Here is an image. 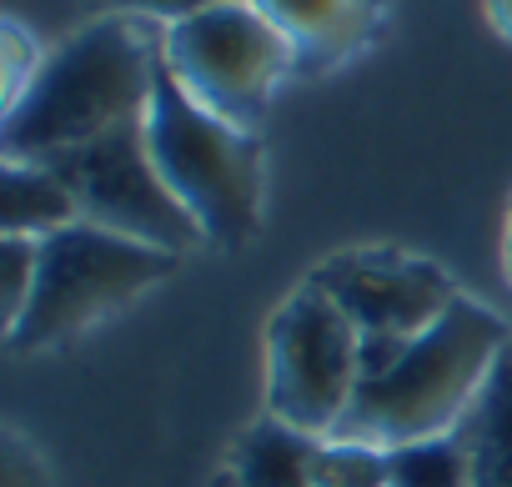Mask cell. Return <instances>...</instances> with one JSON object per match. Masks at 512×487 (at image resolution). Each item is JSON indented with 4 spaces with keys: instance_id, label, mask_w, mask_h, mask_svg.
<instances>
[{
    "instance_id": "5bb4252c",
    "label": "cell",
    "mask_w": 512,
    "mask_h": 487,
    "mask_svg": "<svg viewBox=\"0 0 512 487\" xmlns=\"http://www.w3.org/2000/svg\"><path fill=\"white\" fill-rule=\"evenodd\" d=\"M312 487H387V447L332 437L317 447Z\"/></svg>"
},
{
    "instance_id": "4fadbf2b",
    "label": "cell",
    "mask_w": 512,
    "mask_h": 487,
    "mask_svg": "<svg viewBox=\"0 0 512 487\" xmlns=\"http://www.w3.org/2000/svg\"><path fill=\"white\" fill-rule=\"evenodd\" d=\"M387 487H472L467 442L437 432L387 447Z\"/></svg>"
},
{
    "instance_id": "8fae6325",
    "label": "cell",
    "mask_w": 512,
    "mask_h": 487,
    "mask_svg": "<svg viewBox=\"0 0 512 487\" xmlns=\"http://www.w3.org/2000/svg\"><path fill=\"white\" fill-rule=\"evenodd\" d=\"M462 442L472 462V487H512V342L482 382Z\"/></svg>"
},
{
    "instance_id": "277c9868",
    "label": "cell",
    "mask_w": 512,
    "mask_h": 487,
    "mask_svg": "<svg viewBox=\"0 0 512 487\" xmlns=\"http://www.w3.org/2000/svg\"><path fill=\"white\" fill-rule=\"evenodd\" d=\"M171 267H176L171 252L146 247L136 236L106 231L81 216L76 226L41 241L36 292H31V307L21 312V322L11 327V347L16 352L51 347V342L91 327L111 307L131 302L136 292L156 287Z\"/></svg>"
},
{
    "instance_id": "5b68a950",
    "label": "cell",
    "mask_w": 512,
    "mask_h": 487,
    "mask_svg": "<svg viewBox=\"0 0 512 487\" xmlns=\"http://www.w3.org/2000/svg\"><path fill=\"white\" fill-rule=\"evenodd\" d=\"M66 176V186L76 191L81 201V216L106 226V231H121V236H136L146 247H161V252H186L201 241V226L196 216L176 201V191L166 186L156 156H151V141H146V116L141 121H126L56 161H46Z\"/></svg>"
},
{
    "instance_id": "7c38bea8",
    "label": "cell",
    "mask_w": 512,
    "mask_h": 487,
    "mask_svg": "<svg viewBox=\"0 0 512 487\" xmlns=\"http://www.w3.org/2000/svg\"><path fill=\"white\" fill-rule=\"evenodd\" d=\"M317 447L322 442L312 432L272 417L241 437L231 462V487H312Z\"/></svg>"
},
{
    "instance_id": "2e32d148",
    "label": "cell",
    "mask_w": 512,
    "mask_h": 487,
    "mask_svg": "<svg viewBox=\"0 0 512 487\" xmlns=\"http://www.w3.org/2000/svg\"><path fill=\"white\" fill-rule=\"evenodd\" d=\"M111 11H131V16H161V21H186V16H201V11H216V6H236V0H101Z\"/></svg>"
},
{
    "instance_id": "7a4b0ae2",
    "label": "cell",
    "mask_w": 512,
    "mask_h": 487,
    "mask_svg": "<svg viewBox=\"0 0 512 487\" xmlns=\"http://www.w3.org/2000/svg\"><path fill=\"white\" fill-rule=\"evenodd\" d=\"M507 352V327L477 302H452L427 332L402 342L392 357L362 367L357 397L332 437L402 447L452 427L462 407L477 402L497 357Z\"/></svg>"
},
{
    "instance_id": "ba28073f",
    "label": "cell",
    "mask_w": 512,
    "mask_h": 487,
    "mask_svg": "<svg viewBox=\"0 0 512 487\" xmlns=\"http://www.w3.org/2000/svg\"><path fill=\"white\" fill-rule=\"evenodd\" d=\"M312 287H322L347 322L362 337V367L392 357L402 342H412L417 332H427L457 297L447 287L442 272H432L427 262H407V257H387V252H347L332 257Z\"/></svg>"
},
{
    "instance_id": "e0dca14e",
    "label": "cell",
    "mask_w": 512,
    "mask_h": 487,
    "mask_svg": "<svg viewBox=\"0 0 512 487\" xmlns=\"http://www.w3.org/2000/svg\"><path fill=\"white\" fill-rule=\"evenodd\" d=\"M0 487H46V462L16 432L6 437V457H0Z\"/></svg>"
},
{
    "instance_id": "3957f363",
    "label": "cell",
    "mask_w": 512,
    "mask_h": 487,
    "mask_svg": "<svg viewBox=\"0 0 512 487\" xmlns=\"http://www.w3.org/2000/svg\"><path fill=\"white\" fill-rule=\"evenodd\" d=\"M146 141L166 186L196 216L201 236L236 247L256 231V216H262V156H256V141L236 121L206 111L171 76L166 61H156Z\"/></svg>"
},
{
    "instance_id": "52a82bcc",
    "label": "cell",
    "mask_w": 512,
    "mask_h": 487,
    "mask_svg": "<svg viewBox=\"0 0 512 487\" xmlns=\"http://www.w3.org/2000/svg\"><path fill=\"white\" fill-rule=\"evenodd\" d=\"M161 61L206 111L241 126L262 111V101L282 81L292 61V41L251 0H236V6H216L176 21L166 31Z\"/></svg>"
},
{
    "instance_id": "9c48e42d",
    "label": "cell",
    "mask_w": 512,
    "mask_h": 487,
    "mask_svg": "<svg viewBox=\"0 0 512 487\" xmlns=\"http://www.w3.org/2000/svg\"><path fill=\"white\" fill-rule=\"evenodd\" d=\"M76 221H81V201L56 166L6 161V181H0V226H6V236L46 241Z\"/></svg>"
},
{
    "instance_id": "6da1fadb",
    "label": "cell",
    "mask_w": 512,
    "mask_h": 487,
    "mask_svg": "<svg viewBox=\"0 0 512 487\" xmlns=\"http://www.w3.org/2000/svg\"><path fill=\"white\" fill-rule=\"evenodd\" d=\"M151 41L126 16H106L56 46L26 96L6 111V161H56L126 121H141L156 86Z\"/></svg>"
},
{
    "instance_id": "30bf717a",
    "label": "cell",
    "mask_w": 512,
    "mask_h": 487,
    "mask_svg": "<svg viewBox=\"0 0 512 487\" xmlns=\"http://www.w3.org/2000/svg\"><path fill=\"white\" fill-rule=\"evenodd\" d=\"M251 6L307 61H332V56L352 51L372 26L367 0H251Z\"/></svg>"
},
{
    "instance_id": "d6986e66",
    "label": "cell",
    "mask_w": 512,
    "mask_h": 487,
    "mask_svg": "<svg viewBox=\"0 0 512 487\" xmlns=\"http://www.w3.org/2000/svg\"><path fill=\"white\" fill-rule=\"evenodd\" d=\"M507 257H512V231H507Z\"/></svg>"
},
{
    "instance_id": "9a60e30c",
    "label": "cell",
    "mask_w": 512,
    "mask_h": 487,
    "mask_svg": "<svg viewBox=\"0 0 512 487\" xmlns=\"http://www.w3.org/2000/svg\"><path fill=\"white\" fill-rule=\"evenodd\" d=\"M36 272H41V241H36V236H6V247H0V297H6V332H11V327L21 322V312L31 307Z\"/></svg>"
},
{
    "instance_id": "8992f818",
    "label": "cell",
    "mask_w": 512,
    "mask_h": 487,
    "mask_svg": "<svg viewBox=\"0 0 512 487\" xmlns=\"http://www.w3.org/2000/svg\"><path fill=\"white\" fill-rule=\"evenodd\" d=\"M272 417L332 437L362 382V337L347 312L322 292L302 287L272 322Z\"/></svg>"
},
{
    "instance_id": "ac0fdd59",
    "label": "cell",
    "mask_w": 512,
    "mask_h": 487,
    "mask_svg": "<svg viewBox=\"0 0 512 487\" xmlns=\"http://www.w3.org/2000/svg\"><path fill=\"white\" fill-rule=\"evenodd\" d=\"M492 6V21H497V31H507L512 36V0H487Z\"/></svg>"
}]
</instances>
